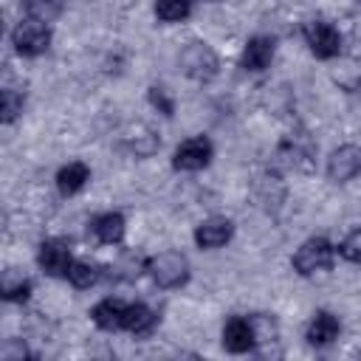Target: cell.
<instances>
[{
	"mask_svg": "<svg viewBox=\"0 0 361 361\" xmlns=\"http://www.w3.org/2000/svg\"><path fill=\"white\" fill-rule=\"evenodd\" d=\"M178 65L180 71L195 79V82H209L217 76V68H220V59L214 54V48L209 42H200V39H192L180 48L178 54Z\"/></svg>",
	"mask_w": 361,
	"mask_h": 361,
	"instance_id": "cell-1",
	"label": "cell"
},
{
	"mask_svg": "<svg viewBox=\"0 0 361 361\" xmlns=\"http://www.w3.org/2000/svg\"><path fill=\"white\" fill-rule=\"evenodd\" d=\"M333 257H336V248L327 237H310L305 240L296 254H293V271L299 276H313L319 271H330L333 268Z\"/></svg>",
	"mask_w": 361,
	"mask_h": 361,
	"instance_id": "cell-2",
	"label": "cell"
},
{
	"mask_svg": "<svg viewBox=\"0 0 361 361\" xmlns=\"http://www.w3.org/2000/svg\"><path fill=\"white\" fill-rule=\"evenodd\" d=\"M147 274L158 288H180L189 279V259L180 251H161L147 259Z\"/></svg>",
	"mask_w": 361,
	"mask_h": 361,
	"instance_id": "cell-3",
	"label": "cell"
},
{
	"mask_svg": "<svg viewBox=\"0 0 361 361\" xmlns=\"http://www.w3.org/2000/svg\"><path fill=\"white\" fill-rule=\"evenodd\" d=\"M11 45L20 56H39L48 51L51 45V28L48 23L42 20H34V17H25L14 25L11 31Z\"/></svg>",
	"mask_w": 361,
	"mask_h": 361,
	"instance_id": "cell-4",
	"label": "cell"
},
{
	"mask_svg": "<svg viewBox=\"0 0 361 361\" xmlns=\"http://www.w3.org/2000/svg\"><path fill=\"white\" fill-rule=\"evenodd\" d=\"M302 37H305V45L310 48V54L319 59H333L341 51V34L327 20H307L302 25Z\"/></svg>",
	"mask_w": 361,
	"mask_h": 361,
	"instance_id": "cell-5",
	"label": "cell"
},
{
	"mask_svg": "<svg viewBox=\"0 0 361 361\" xmlns=\"http://www.w3.org/2000/svg\"><path fill=\"white\" fill-rule=\"evenodd\" d=\"M212 155H214L212 141H209L206 135H192V138H186V141H180V144L175 147V152H172V166L180 169V172H197V169L209 166Z\"/></svg>",
	"mask_w": 361,
	"mask_h": 361,
	"instance_id": "cell-6",
	"label": "cell"
},
{
	"mask_svg": "<svg viewBox=\"0 0 361 361\" xmlns=\"http://www.w3.org/2000/svg\"><path fill=\"white\" fill-rule=\"evenodd\" d=\"M361 172V147L358 144H341L327 158V178L333 183H347Z\"/></svg>",
	"mask_w": 361,
	"mask_h": 361,
	"instance_id": "cell-7",
	"label": "cell"
},
{
	"mask_svg": "<svg viewBox=\"0 0 361 361\" xmlns=\"http://www.w3.org/2000/svg\"><path fill=\"white\" fill-rule=\"evenodd\" d=\"M37 262L48 276H68L73 257H71V245L65 240H45L39 243L37 251Z\"/></svg>",
	"mask_w": 361,
	"mask_h": 361,
	"instance_id": "cell-8",
	"label": "cell"
},
{
	"mask_svg": "<svg viewBox=\"0 0 361 361\" xmlns=\"http://www.w3.org/2000/svg\"><path fill=\"white\" fill-rule=\"evenodd\" d=\"M257 344V324L245 316H231L226 324H223V347L234 355H243L248 353L251 347Z\"/></svg>",
	"mask_w": 361,
	"mask_h": 361,
	"instance_id": "cell-9",
	"label": "cell"
},
{
	"mask_svg": "<svg viewBox=\"0 0 361 361\" xmlns=\"http://www.w3.org/2000/svg\"><path fill=\"white\" fill-rule=\"evenodd\" d=\"M234 234V223L228 217H209L195 228V243L203 251H214L223 248Z\"/></svg>",
	"mask_w": 361,
	"mask_h": 361,
	"instance_id": "cell-10",
	"label": "cell"
},
{
	"mask_svg": "<svg viewBox=\"0 0 361 361\" xmlns=\"http://www.w3.org/2000/svg\"><path fill=\"white\" fill-rule=\"evenodd\" d=\"M341 333V322L330 313V310H316L307 330H305V338L310 347H330Z\"/></svg>",
	"mask_w": 361,
	"mask_h": 361,
	"instance_id": "cell-11",
	"label": "cell"
},
{
	"mask_svg": "<svg viewBox=\"0 0 361 361\" xmlns=\"http://www.w3.org/2000/svg\"><path fill=\"white\" fill-rule=\"evenodd\" d=\"M274 62V39L271 37H251L243 48V56H240V65L243 71H251V73H262L268 65Z\"/></svg>",
	"mask_w": 361,
	"mask_h": 361,
	"instance_id": "cell-12",
	"label": "cell"
},
{
	"mask_svg": "<svg viewBox=\"0 0 361 361\" xmlns=\"http://www.w3.org/2000/svg\"><path fill=\"white\" fill-rule=\"evenodd\" d=\"M124 214L121 212H102L90 220V234L102 245H118L124 240Z\"/></svg>",
	"mask_w": 361,
	"mask_h": 361,
	"instance_id": "cell-13",
	"label": "cell"
},
{
	"mask_svg": "<svg viewBox=\"0 0 361 361\" xmlns=\"http://www.w3.org/2000/svg\"><path fill=\"white\" fill-rule=\"evenodd\" d=\"M124 316H127V302H121L116 296H107V299L96 302L93 310H90L93 324L102 327V330H124Z\"/></svg>",
	"mask_w": 361,
	"mask_h": 361,
	"instance_id": "cell-14",
	"label": "cell"
},
{
	"mask_svg": "<svg viewBox=\"0 0 361 361\" xmlns=\"http://www.w3.org/2000/svg\"><path fill=\"white\" fill-rule=\"evenodd\" d=\"M313 144L305 138V135H290L288 141H282L276 158H282L285 166H293V169H307L310 166V158H313Z\"/></svg>",
	"mask_w": 361,
	"mask_h": 361,
	"instance_id": "cell-15",
	"label": "cell"
},
{
	"mask_svg": "<svg viewBox=\"0 0 361 361\" xmlns=\"http://www.w3.org/2000/svg\"><path fill=\"white\" fill-rule=\"evenodd\" d=\"M87 180H90V166L82 164V161H71V164H65V166L56 172V189H59V195H65V197L82 192Z\"/></svg>",
	"mask_w": 361,
	"mask_h": 361,
	"instance_id": "cell-16",
	"label": "cell"
},
{
	"mask_svg": "<svg viewBox=\"0 0 361 361\" xmlns=\"http://www.w3.org/2000/svg\"><path fill=\"white\" fill-rule=\"evenodd\" d=\"M155 310L144 302H127V316H124V330L133 336H149L155 330Z\"/></svg>",
	"mask_w": 361,
	"mask_h": 361,
	"instance_id": "cell-17",
	"label": "cell"
},
{
	"mask_svg": "<svg viewBox=\"0 0 361 361\" xmlns=\"http://www.w3.org/2000/svg\"><path fill=\"white\" fill-rule=\"evenodd\" d=\"M0 293H3L6 302H25V299L31 296V279L23 276V271L8 268V271H3Z\"/></svg>",
	"mask_w": 361,
	"mask_h": 361,
	"instance_id": "cell-18",
	"label": "cell"
},
{
	"mask_svg": "<svg viewBox=\"0 0 361 361\" xmlns=\"http://www.w3.org/2000/svg\"><path fill=\"white\" fill-rule=\"evenodd\" d=\"M73 288H79V290H85V288H93L99 279H102V271H99V265H93V262H85V259H73V265H71V271H68V276H65Z\"/></svg>",
	"mask_w": 361,
	"mask_h": 361,
	"instance_id": "cell-19",
	"label": "cell"
},
{
	"mask_svg": "<svg viewBox=\"0 0 361 361\" xmlns=\"http://www.w3.org/2000/svg\"><path fill=\"white\" fill-rule=\"evenodd\" d=\"M192 14V0H155V17L161 23H180Z\"/></svg>",
	"mask_w": 361,
	"mask_h": 361,
	"instance_id": "cell-20",
	"label": "cell"
},
{
	"mask_svg": "<svg viewBox=\"0 0 361 361\" xmlns=\"http://www.w3.org/2000/svg\"><path fill=\"white\" fill-rule=\"evenodd\" d=\"M20 6L25 8V14H28V17L42 20V23H51V20L62 11L65 0H20Z\"/></svg>",
	"mask_w": 361,
	"mask_h": 361,
	"instance_id": "cell-21",
	"label": "cell"
},
{
	"mask_svg": "<svg viewBox=\"0 0 361 361\" xmlns=\"http://www.w3.org/2000/svg\"><path fill=\"white\" fill-rule=\"evenodd\" d=\"M23 104H25V96L14 87H3L0 93V113H3V124H11L20 113H23Z\"/></svg>",
	"mask_w": 361,
	"mask_h": 361,
	"instance_id": "cell-22",
	"label": "cell"
},
{
	"mask_svg": "<svg viewBox=\"0 0 361 361\" xmlns=\"http://www.w3.org/2000/svg\"><path fill=\"white\" fill-rule=\"evenodd\" d=\"M141 271H147V259H138V257H133V254H124L116 265H113V276L116 279H135Z\"/></svg>",
	"mask_w": 361,
	"mask_h": 361,
	"instance_id": "cell-23",
	"label": "cell"
},
{
	"mask_svg": "<svg viewBox=\"0 0 361 361\" xmlns=\"http://www.w3.org/2000/svg\"><path fill=\"white\" fill-rule=\"evenodd\" d=\"M147 99H149V104H152L161 116H166V118H169V116L175 113V99L169 96V90H166V87L152 85V87H149V93H147Z\"/></svg>",
	"mask_w": 361,
	"mask_h": 361,
	"instance_id": "cell-24",
	"label": "cell"
},
{
	"mask_svg": "<svg viewBox=\"0 0 361 361\" xmlns=\"http://www.w3.org/2000/svg\"><path fill=\"white\" fill-rule=\"evenodd\" d=\"M336 251H338L341 259H347V262H361V228H353V231L338 243Z\"/></svg>",
	"mask_w": 361,
	"mask_h": 361,
	"instance_id": "cell-25",
	"label": "cell"
},
{
	"mask_svg": "<svg viewBox=\"0 0 361 361\" xmlns=\"http://www.w3.org/2000/svg\"><path fill=\"white\" fill-rule=\"evenodd\" d=\"M0 355H3V358H23V355H31V353H28V347H25V344H17V341H8V344H3V350H0Z\"/></svg>",
	"mask_w": 361,
	"mask_h": 361,
	"instance_id": "cell-26",
	"label": "cell"
},
{
	"mask_svg": "<svg viewBox=\"0 0 361 361\" xmlns=\"http://www.w3.org/2000/svg\"><path fill=\"white\" fill-rule=\"evenodd\" d=\"M206 3H220V0H206Z\"/></svg>",
	"mask_w": 361,
	"mask_h": 361,
	"instance_id": "cell-27",
	"label": "cell"
},
{
	"mask_svg": "<svg viewBox=\"0 0 361 361\" xmlns=\"http://www.w3.org/2000/svg\"><path fill=\"white\" fill-rule=\"evenodd\" d=\"M358 3H361V0H358Z\"/></svg>",
	"mask_w": 361,
	"mask_h": 361,
	"instance_id": "cell-28",
	"label": "cell"
}]
</instances>
